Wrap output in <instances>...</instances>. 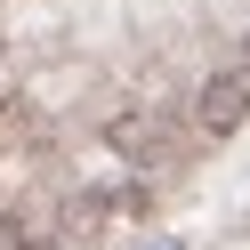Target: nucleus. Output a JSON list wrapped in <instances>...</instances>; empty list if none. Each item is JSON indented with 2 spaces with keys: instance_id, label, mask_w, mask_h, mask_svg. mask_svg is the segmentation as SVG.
<instances>
[{
  "instance_id": "1",
  "label": "nucleus",
  "mask_w": 250,
  "mask_h": 250,
  "mask_svg": "<svg viewBox=\"0 0 250 250\" xmlns=\"http://www.w3.org/2000/svg\"><path fill=\"white\" fill-rule=\"evenodd\" d=\"M242 121H250V57L242 65H218L210 81L194 89V129L202 137H234Z\"/></svg>"
},
{
  "instance_id": "2",
  "label": "nucleus",
  "mask_w": 250,
  "mask_h": 250,
  "mask_svg": "<svg viewBox=\"0 0 250 250\" xmlns=\"http://www.w3.org/2000/svg\"><path fill=\"white\" fill-rule=\"evenodd\" d=\"M105 146L129 153V162H169V129H162V113H113V121H105Z\"/></svg>"
}]
</instances>
